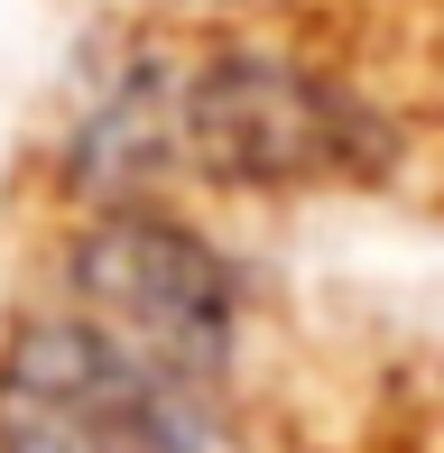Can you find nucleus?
Returning a JSON list of instances; mask_svg holds the SVG:
<instances>
[{
  "instance_id": "obj_1",
  "label": "nucleus",
  "mask_w": 444,
  "mask_h": 453,
  "mask_svg": "<svg viewBox=\"0 0 444 453\" xmlns=\"http://www.w3.org/2000/svg\"><path fill=\"white\" fill-rule=\"evenodd\" d=\"M398 157L389 120L296 56L213 47L195 65H120V84L74 130V176L93 195H139L157 176L213 185H361Z\"/></svg>"
},
{
  "instance_id": "obj_2",
  "label": "nucleus",
  "mask_w": 444,
  "mask_h": 453,
  "mask_svg": "<svg viewBox=\"0 0 444 453\" xmlns=\"http://www.w3.org/2000/svg\"><path fill=\"white\" fill-rule=\"evenodd\" d=\"M222 380L56 305L0 352V453H250Z\"/></svg>"
},
{
  "instance_id": "obj_3",
  "label": "nucleus",
  "mask_w": 444,
  "mask_h": 453,
  "mask_svg": "<svg viewBox=\"0 0 444 453\" xmlns=\"http://www.w3.org/2000/svg\"><path fill=\"white\" fill-rule=\"evenodd\" d=\"M65 305L103 315L111 334L157 342L176 361L232 370L241 352V278L213 241H195L167 213H103L84 241L65 250Z\"/></svg>"
}]
</instances>
